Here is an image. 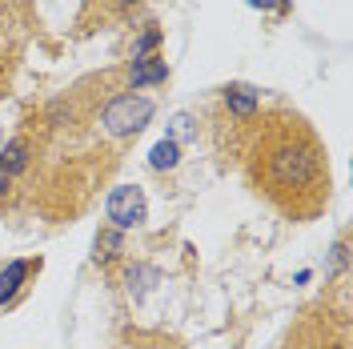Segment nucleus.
<instances>
[{
  "instance_id": "obj_1",
  "label": "nucleus",
  "mask_w": 353,
  "mask_h": 349,
  "mask_svg": "<svg viewBox=\"0 0 353 349\" xmlns=\"http://www.w3.org/2000/svg\"><path fill=\"white\" fill-rule=\"evenodd\" d=\"M237 157L253 193L265 197L281 217L313 221L325 213L333 197L330 157L321 137L301 112L273 109L253 112L237 125Z\"/></svg>"
},
{
  "instance_id": "obj_2",
  "label": "nucleus",
  "mask_w": 353,
  "mask_h": 349,
  "mask_svg": "<svg viewBox=\"0 0 353 349\" xmlns=\"http://www.w3.org/2000/svg\"><path fill=\"white\" fill-rule=\"evenodd\" d=\"M153 121V101L149 97H141V92H117L109 105L101 109V129L109 132L117 145H129V141H137L141 132H145V125Z\"/></svg>"
},
{
  "instance_id": "obj_3",
  "label": "nucleus",
  "mask_w": 353,
  "mask_h": 349,
  "mask_svg": "<svg viewBox=\"0 0 353 349\" xmlns=\"http://www.w3.org/2000/svg\"><path fill=\"white\" fill-rule=\"evenodd\" d=\"M105 213H109L112 229H137L149 217V201L141 193V185H117L105 201Z\"/></svg>"
},
{
  "instance_id": "obj_4",
  "label": "nucleus",
  "mask_w": 353,
  "mask_h": 349,
  "mask_svg": "<svg viewBox=\"0 0 353 349\" xmlns=\"http://www.w3.org/2000/svg\"><path fill=\"white\" fill-rule=\"evenodd\" d=\"M141 4H145V0H85V8H81V17H77V28H81V32H97V28H105V24L129 21Z\"/></svg>"
},
{
  "instance_id": "obj_5",
  "label": "nucleus",
  "mask_w": 353,
  "mask_h": 349,
  "mask_svg": "<svg viewBox=\"0 0 353 349\" xmlns=\"http://www.w3.org/2000/svg\"><path fill=\"white\" fill-rule=\"evenodd\" d=\"M169 81V65L165 57H137L132 65H125V88H149V85H165Z\"/></svg>"
},
{
  "instance_id": "obj_6",
  "label": "nucleus",
  "mask_w": 353,
  "mask_h": 349,
  "mask_svg": "<svg viewBox=\"0 0 353 349\" xmlns=\"http://www.w3.org/2000/svg\"><path fill=\"white\" fill-rule=\"evenodd\" d=\"M221 105H225L233 125H241V121H249L253 112L261 109V92L249 85H225L221 88Z\"/></svg>"
},
{
  "instance_id": "obj_7",
  "label": "nucleus",
  "mask_w": 353,
  "mask_h": 349,
  "mask_svg": "<svg viewBox=\"0 0 353 349\" xmlns=\"http://www.w3.org/2000/svg\"><path fill=\"white\" fill-rule=\"evenodd\" d=\"M32 269H41V265L32 261H12L4 273H0V306H12L17 297L24 293V281L32 277Z\"/></svg>"
},
{
  "instance_id": "obj_8",
  "label": "nucleus",
  "mask_w": 353,
  "mask_h": 349,
  "mask_svg": "<svg viewBox=\"0 0 353 349\" xmlns=\"http://www.w3.org/2000/svg\"><path fill=\"white\" fill-rule=\"evenodd\" d=\"M117 253H121V229L109 225V229L97 233V261H112Z\"/></svg>"
},
{
  "instance_id": "obj_9",
  "label": "nucleus",
  "mask_w": 353,
  "mask_h": 349,
  "mask_svg": "<svg viewBox=\"0 0 353 349\" xmlns=\"http://www.w3.org/2000/svg\"><path fill=\"white\" fill-rule=\"evenodd\" d=\"M117 349H176V346L165 341L161 333H132V337H125Z\"/></svg>"
},
{
  "instance_id": "obj_10",
  "label": "nucleus",
  "mask_w": 353,
  "mask_h": 349,
  "mask_svg": "<svg viewBox=\"0 0 353 349\" xmlns=\"http://www.w3.org/2000/svg\"><path fill=\"white\" fill-rule=\"evenodd\" d=\"M153 169H173L176 165V141L169 137V141H161V145H153Z\"/></svg>"
},
{
  "instance_id": "obj_11",
  "label": "nucleus",
  "mask_w": 353,
  "mask_h": 349,
  "mask_svg": "<svg viewBox=\"0 0 353 349\" xmlns=\"http://www.w3.org/2000/svg\"><path fill=\"white\" fill-rule=\"evenodd\" d=\"M157 44H161V28H157V24H145V37L132 44V61H137V57H153Z\"/></svg>"
},
{
  "instance_id": "obj_12",
  "label": "nucleus",
  "mask_w": 353,
  "mask_h": 349,
  "mask_svg": "<svg viewBox=\"0 0 353 349\" xmlns=\"http://www.w3.org/2000/svg\"><path fill=\"white\" fill-rule=\"evenodd\" d=\"M8 189H12V177L0 169V197H8Z\"/></svg>"
},
{
  "instance_id": "obj_13",
  "label": "nucleus",
  "mask_w": 353,
  "mask_h": 349,
  "mask_svg": "<svg viewBox=\"0 0 353 349\" xmlns=\"http://www.w3.org/2000/svg\"><path fill=\"white\" fill-rule=\"evenodd\" d=\"M249 4H261V8H269V4H273V0H249Z\"/></svg>"
},
{
  "instance_id": "obj_14",
  "label": "nucleus",
  "mask_w": 353,
  "mask_h": 349,
  "mask_svg": "<svg viewBox=\"0 0 353 349\" xmlns=\"http://www.w3.org/2000/svg\"><path fill=\"white\" fill-rule=\"evenodd\" d=\"M0 132H4V125H0Z\"/></svg>"
}]
</instances>
